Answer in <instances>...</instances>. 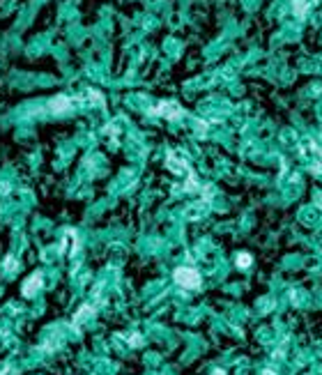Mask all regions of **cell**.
Listing matches in <instances>:
<instances>
[{
    "instance_id": "obj_2",
    "label": "cell",
    "mask_w": 322,
    "mask_h": 375,
    "mask_svg": "<svg viewBox=\"0 0 322 375\" xmlns=\"http://www.w3.org/2000/svg\"><path fill=\"white\" fill-rule=\"evenodd\" d=\"M237 265H240V267H248V265H251V255L240 253L237 255Z\"/></svg>"
},
{
    "instance_id": "obj_1",
    "label": "cell",
    "mask_w": 322,
    "mask_h": 375,
    "mask_svg": "<svg viewBox=\"0 0 322 375\" xmlns=\"http://www.w3.org/2000/svg\"><path fill=\"white\" fill-rule=\"evenodd\" d=\"M175 281L180 283L182 288H198L201 286V274L196 272V269L191 267H180V269H175Z\"/></svg>"
}]
</instances>
